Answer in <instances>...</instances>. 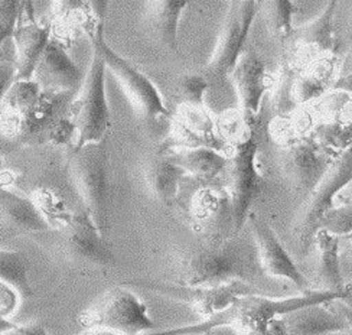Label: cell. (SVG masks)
I'll return each mask as SVG.
<instances>
[{
  "instance_id": "obj_22",
  "label": "cell",
  "mask_w": 352,
  "mask_h": 335,
  "mask_svg": "<svg viewBox=\"0 0 352 335\" xmlns=\"http://www.w3.org/2000/svg\"><path fill=\"white\" fill-rule=\"evenodd\" d=\"M217 123L205 107L182 106L173 126V139L182 148H210L219 152Z\"/></svg>"
},
{
  "instance_id": "obj_28",
  "label": "cell",
  "mask_w": 352,
  "mask_h": 335,
  "mask_svg": "<svg viewBox=\"0 0 352 335\" xmlns=\"http://www.w3.org/2000/svg\"><path fill=\"white\" fill-rule=\"evenodd\" d=\"M296 74L298 68L295 63H293L290 55L285 52L282 55L280 65H278L276 80L269 87V89H272V110L276 116H287L296 107L292 98L293 81H295Z\"/></svg>"
},
{
  "instance_id": "obj_18",
  "label": "cell",
  "mask_w": 352,
  "mask_h": 335,
  "mask_svg": "<svg viewBox=\"0 0 352 335\" xmlns=\"http://www.w3.org/2000/svg\"><path fill=\"white\" fill-rule=\"evenodd\" d=\"M325 305H309L278 316L283 335H332L346 331L351 327L349 314L329 310Z\"/></svg>"
},
{
  "instance_id": "obj_24",
  "label": "cell",
  "mask_w": 352,
  "mask_h": 335,
  "mask_svg": "<svg viewBox=\"0 0 352 335\" xmlns=\"http://www.w3.org/2000/svg\"><path fill=\"white\" fill-rule=\"evenodd\" d=\"M314 246L318 249V265L315 270V285L319 292L344 294L349 286L344 285L340 260V237L318 230Z\"/></svg>"
},
{
  "instance_id": "obj_26",
  "label": "cell",
  "mask_w": 352,
  "mask_h": 335,
  "mask_svg": "<svg viewBox=\"0 0 352 335\" xmlns=\"http://www.w3.org/2000/svg\"><path fill=\"white\" fill-rule=\"evenodd\" d=\"M328 58H322L311 64V69L307 68V71L298 72L292 89V98L295 106L306 105L307 101L319 98L329 90L333 67L329 64Z\"/></svg>"
},
{
  "instance_id": "obj_32",
  "label": "cell",
  "mask_w": 352,
  "mask_h": 335,
  "mask_svg": "<svg viewBox=\"0 0 352 335\" xmlns=\"http://www.w3.org/2000/svg\"><path fill=\"white\" fill-rule=\"evenodd\" d=\"M208 83L202 76H184L175 85L173 97L181 106L202 107L204 96L208 90Z\"/></svg>"
},
{
  "instance_id": "obj_8",
  "label": "cell",
  "mask_w": 352,
  "mask_h": 335,
  "mask_svg": "<svg viewBox=\"0 0 352 335\" xmlns=\"http://www.w3.org/2000/svg\"><path fill=\"white\" fill-rule=\"evenodd\" d=\"M55 243L61 256L78 268L104 269L116 261L111 247L85 211L67 218L56 230Z\"/></svg>"
},
{
  "instance_id": "obj_23",
  "label": "cell",
  "mask_w": 352,
  "mask_h": 335,
  "mask_svg": "<svg viewBox=\"0 0 352 335\" xmlns=\"http://www.w3.org/2000/svg\"><path fill=\"white\" fill-rule=\"evenodd\" d=\"M185 172L166 153L155 152L144 159L143 178L151 195L162 204H170L178 195Z\"/></svg>"
},
{
  "instance_id": "obj_33",
  "label": "cell",
  "mask_w": 352,
  "mask_h": 335,
  "mask_svg": "<svg viewBox=\"0 0 352 335\" xmlns=\"http://www.w3.org/2000/svg\"><path fill=\"white\" fill-rule=\"evenodd\" d=\"M319 230L327 231L328 235L341 237L349 236L352 231V208L351 204L341 207H332L320 218Z\"/></svg>"
},
{
  "instance_id": "obj_2",
  "label": "cell",
  "mask_w": 352,
  "mask_h": 335,
  "mask_svg": "<svg viewBox=\"0 0 352 335\" xmlns=\"http://www.w3.org/2000/svg\"><path fill=\"white\" fill-rule=\"evenodd\" d=\"M352 180L351 149L342 151L331 162L324 177L306 195L305 202L296 214L292 227L293 253L305 257L312 249L315 236L319 230L320 218L333 207V199Z\"/></svg>"
},
{
  "instance_id": "obj_36",
  "label": "cell",
  "mask_w": 352,
  "mask_h": 335,
  "mask_svg": "<svg viewBox=\"0 0 352 335\" xmlns=\"http://www.w3.org/2000/svg\"><path fill=\"white\" fill-rule=\"evenodd\" d=\"M14 77H16L14 64L8 58H2L0 60V106H2V101L9 91L10 85L14 83Z\"/></svg>"
},
{
  "instance_id": "obj_7",
  "label": "cell",
  "mask_w": 352,
  "mask_h": 335,
  "mask_svg": "<svg viewBox=\"0 0 352 335\" xmlns=\"http://www.w3.org/2000/svg\"><path fill=\"white\" fill-rule=\"evenodd\" d=\"M91 43L93 51L101 56L106 69L111 71V74L116 77L117 83L122 85L131 105L135 106V109L144 119L155 120L160 118V116L169 114V110L164 103V98L155 84L143 72L127 63L122 55L117 54L106 42L102 22L98 23L96 31L91 34Z\"/></svg>"
},
{
  "instance_id": "obj_27",
  "label": "cell",
  "mask_w": 352,
  "mask_h": 335,
  "mask_svg": "<svg viewBox=\"0 0 352 335\" xmlns=\"http://www.w3.org/2000/svg\"><path fill=\"white\" fill-rule=\"evenodd\" d=\"M260 10L264 13L267 28L273 38L280 43L287 45L293 34V14L298 10V5L289 0H272V2H261Z\"/></svg>"
},
{
  "instance_id": "obj_35",
  "label": "cell",
  "mask_w": 352,
  "mask_h": 335,
  "mask_svg": "<svg viewBox=\"0 0 352 335\" xmlns=\"http://www.w3.org/2000/svg\"><path fill=\"white\" fill-rule=\"evenodd\" d=\"M21 294L9 283L0 281V316L9 319L21 305Z\"/></svg>"
},
{
  "instance_id": "obj_31",
  "label": "cell",
  "mask_w": 352,
  "mask_h": 335,
  "mask_svg": "<svg viewBox=\"0 0 352 335\" xmlns=\"http://www.w3.org/2000/svg\"><path fill=\"white\" fill-rule=\"evenodd\" d=\"M312 139L318 142L325 151L341 149L342 152L349 148L351 129H349V125H345L344 122L327 120L324 123H319L315 127Z\"/></svg>"
},
{
  "instance_id": "obj_13",
  "label": "cell",
  "mask_w": 352,
  "mask_h": 335,
  "mask_svg": "<svg viewBox=\"0 0 352 335\" xmlns=\"http://www.w3.org/2000/svg\"><path fill=\"white\" fill-rule=\"evenodd\" d=\"M254 240L257 244L260 265L267 276L278 279H286L296 285L302 294L311 292L309 282L306 281L302 272L298 269L285 246L277 239L273 228L256 214H248Z\"/></svg>"
},
{
  "instance_id": "obj_5",
  "label": "cell",
  "mask_w": 352,
  "mask_h": 335,
  "mask_svg": "<svg viewBox=\"0 0 352 335\" xmlns=\"http://www.w3.org/2000/svg\"><path fill=\"white\" fill-rule=\"evenodd\" d=\"M80 321L87 328H101L129 335L156 329L148 307L124 285L110 289L80 316Z\"/></svg>"
},
{
  "instance_id": "obj_11",
  "label": "cell",
  "mask_w": 352,
  "mask_h": 335,
  "mask_svg": "<svg viewBox=\"0 0 352 335\" xmlns=\"http://www.w3.org/2000/svg\"><path fill=\"white\" fill-rule=\"evenodd\" d=\"M124 286L148 289L165 298L188 303L207 319L228 311L239 298L252 295V286L239 279L212 286H186L153 281H131Z\"/></svg>"
},
{
  "instance_id": "obj_21",
  "label": "cell",
  "mask_w": 352,
  "mask_h": 335,
  "mask_svg": "<svg viewBox=\"0 0 352 335\" xmlns=\"http://www.w3.org/2000/svg\"><path fill=\"white\" fill-rule=\"evenodd\" d=\"M18 22L12 35L16 50V60L13 63L16 68L14 81H29L32 80L39 58L51 41V26L34 19Z\"/></svg>"
},
{
  "instance_id": "obj_15",
  "label": "cell",
  "mask_w": 352,
  "mask_h": 335,
  "mask_svg": "<svg viewBox=\"0 0 352 335\" xmlns=\"http://www.w3.org/2000/svg\"><path fill=\"white\" fill-rule=\"evenodd\" d=\"M338 2H329L318 18L306 25L293 29L287 45L292 51H286L293 63L314 64L322 58H328L333 51V13ZM286 45V47H287Z\"/></svg>"
},
{
  "instance_id": "obj_9",
  "label": "cell",
  "mask_w": 352,
  "mask_h": 335,
  "mask_svg": "<svg viewBox=\"0 0 352 335\" xmlns=\"http://www.w3.org/2000/svg\"><path fill=\"white\" fill-rule=\"evenodd\" d=\"M260 3L256 0H248V2L236 0L230 3L217 48L202 72V77L208 84L221 83L231 76L239 58L244 52L248 32L260 12Z\"/></svg>"
},
{
  "instance_id": "obj_1",
  "label": "cell",
  "mask_w": 352,
  "mask_h": 335,
  "mask_svg": "<svg viewBox=\"0 0 352 335\" xmlns=\"http://www.w3.org/2000/svg\"><path fill=\"white\" fill-rule=\"evenodd\" d=\"M247 273L248 261L237 241L204 239L181 255L173 272V283L212 286L236 279L241 281Z\"/></svg>"
},
{
  "instance_id": "obj_6",
  "label": "cell",
  "mask_w": 352,
  "mask_h": 335,
  "mask_svg": "<svg viewBox=\"0 0 352 335\" xmlns=\"http://www.w3.org/2000/svg\"><path fill=\"white\" fill-rule=\"evenodd\" d=\"M349 295L351 290L344 294L311 290L295 298L269 299L252 294L239 298L228 310L230 324L236 325L243 335H264L269 324L278 316L309 307V305H325L333 301L349 299Z\"/></svg>"
},
{
  "instance_id": "obj_25",
  "label": "cell",
  "mask_w": 352,
  "mask_h": 335,
  "mask_svg": "<svg viewBox=\"0 0 352 335\" xmlns=\"http://www.w3.org/2000/svg\"><path fill=\"white\" fill-rule=\"evenodd\" d=\"M165 153L185 173L205 184H211L219 173H224L227 166V156L210 148H179Z\"/></svg>"
},
{
  "instance_id": "obj_3",
  "label": "cell",
  "mask_w": 352,
  "mask_h": 335,
  "mask_svg": "<svg viewBox=\"0 0 352 335\" xmlns=\"http://www.w3.org/2000/svg\"><path fill=\"white\" fill-rule=\"evenodd\" d=\"M109 152L107 138L74 148L68 169L85 213L96 227L104 233L109 227Z\"/></svg>"
},
{
  "instance_id": "obj_37",
  "label": "cell",
  "mask_w": 352,
  "mask_h": 335,
  "mask_svg": "<svg viewBox=\"0 0 352 335\" xmlns=\"http://www.w3.org/2000/svg\"><path fill=\"white\" fill-rule=\"evenodd\" d=\"M0 335H52L47 328L41 324H28V325H14L13 328L2 332Z\"/></svg>"
},
{
  "instance_id": "obj_16",
  "label": "cell",
  "mask_w": 352,
  "mask_h": 335,
  "mask_svg": "<svg viewBox=\"0 0 352 335\" xmlns=\"http://www.w3.org/2000/svg\"><path fill=\"white\" fill-rule=\"evenodd\" d=\"M231 78L240 98L241 119L252 127L258 119L263 96L270 87L266 65L254 51H244L231 72Z\"/></svg>"
},
{
  "instance_id": "obj_12",
  "label": "cell",
  "mask_w": 352,
  "mask_h": 335,
  "mask_svg": "<svg viewBox=\"0 0 352 335\" xmlns=\"http://www.w3.org/2000/svg\"><path fill=\"white\" fill-rule=\"evenodd\" d=\"M332 159L328 151L312 138H300L290 142L280 151V164L285 177L295 193L307 195L324 177Z\"/></svg>"
},
{
  "instance_id": "obj_29",
  "label": "cell",
  "mask_w": 352,
  "mask_h": 335,
  "mask_svg": "<svg viewBox=\"0 0 352 335\" xmlns=\"http://www.w3.org/2000/svg\"><path fill=\"white\" fill-rule=\"evenodd\" d=\"M0 281L13 286L22 298L32 295L28 279L26 261L18 252L0 249Z\"/></svg>"
},
{
  "instance_id": "obj_14",
  "label": "cell",
  "mask_w": 352,
  "mask_h": 335,
  "mask_svg": "<svg viewBox=\"0 0 352 335\" xmlns=\"http://www.w3.org/2000/svg\"><path fill=\"white\" fill-rule=\"evenodd\" d=\"M195 227L204 239L223 241L234 233L232 208L224 185H208L195 194L190 206Z\"/></svg>"
},
{
  "instance_id": "obj_10",
  "label": "cell",
  "mask_w": 352,
  "mask_h": 335,
  "mask_svg": "<svg viewBox=\"0 0 352 335\" xmlns=\"http://www.w3.org/2000/svg\"><path fill=\"white\" fill-rule=\"evenodd\" d=\"M256 158L257 142L253 138L237 142L232 148L231 156L227 158L224 171L227 185L224 188L231 201L234 233L241 230L250 214L252 204L260 195L264 185V180L257 169Z\"/></svg>"
},
{
  "instance_id": "obj_30",
  "label": "cell",
  "mask_w": 352,
  "mask_h": 335,
  "mask_svg": "<svg viewBox=\"0 0 352 335\" xmlns=\"http://www.w3.org/2000/svg\"><path fill=\"white\" fill-rule=\"evenodd\" d=\"M226 324H230L228 311L219 314L214 318H210L202 324H192V325H185L179 328L152 331V332H143V334H135V335H202L205 332ZM81 335H129V334H119V332H113V331L101 329V328H87V331L82 332Z\"/></svg>"
},
{
  "instance_id": "obj_17",
  "label": "cell",
  "mask_w": 352,
  "mask_h": 335,
  "mask_svg": "<svg viewBox=\"0 0 352 335\" xmlns=\"http://www.w3.org/2000/svg\"><path fill=\"white\" fill-rule=\"evenodd\" d=\"M85 74L72 61L65 48L56 41H50L35 67L32 81L42 91L77 93Z\"/></svg>"
},
{
  "instance_id": "obj_34",
  "label": "cell",
  "mask_w": 352,
  "mask_h": 335,
  "mask_svg": "<svg viewBox=\"0 0 352 335\" xmlns=\"http://www.w3.org/2000/svg\"><path fill=\"white\" fill-rule=\"evenodd\" d=\"M22 2H0V60L3 56V43L12 38L14 28L18 25Z\"/></svg>"
},
{
  "instance_id": "obj_38",
  "label": "cell",
  "mask_w": 352,
  "mask_h": 335,
  "mask_svg": "<svg viewBox=\"0 0 352 335\" xmlns=\"http://www.w3.org/2000/svg\"><path fill=\"white\" fill-rule=\"evenodd\" d=\"M14 325H16V324H13V323L10 321V319H6V318H3V316H0V334L8 331V329H10V328H13Z\"/></svg>"
},
{
  "instance_id": "obj_19",
  "label": "cell",
  "mask_w": 352,
  "mask_h": 335,
  "mask_svg": "<svg viewBox=\"0 0 352 335\" xmlns=\"http://www.w3.org/2000/svg\"><path fill=\"white\" fill-rule=\"evenodd\" d=\"M0 230L13 236L38 235L51 226L32 199L0 189Z\"/></svg>"
},
{
  "instance_id": "obj_4",
  "label": "cell",
  "mask_w": 352,
  "mask_h": 335,
  "mask_svg": "<svg viewBox=\"0 0 352 335\" xmlns=\"http://www.w3.org/2000/svg\"><path fill=\"white\" fill-rule=\"evenodd\" d=\"M68 114L69 123L77 132L76 148L107 138L111 111L106 97V65L94 51L90 68L85 72L77 98L71 101Z\"/></svg>"
},
{
  "instance_id": "obj_20",
  "label": "cell",
  "mask_w": 352,
  "mask_h": 335,
  "mask_svg": "<svg viewBox=\"0 0 352 335\" xmlns=\"http://www.w3.org/2000/svg\"><path fill=\"white\" fill-rule=\"evenodd\" d=\"M188 5V2H170V0H152L144 3V32L160 50L168 52L178 51L179 19Z\"/></svg>"
}]
</instances>
